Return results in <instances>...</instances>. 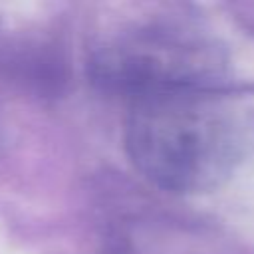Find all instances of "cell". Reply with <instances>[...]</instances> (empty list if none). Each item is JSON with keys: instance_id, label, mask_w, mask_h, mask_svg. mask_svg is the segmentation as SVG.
Returning <instances> with one entry per match:
<instances>
[{"instance_id": "6da1fadb", "label": "cell", "mask_w": 254, "mask_h": 254, "mask_svg": "<svg viewBox=\"0 0 254 254\" xmlns=\"http://www.w3.org/2000/svg\"><path fill=\"white\" fill-rule=\"evenodd\" d=\"M123 141L145 179L173 192H198L232 173L246 129L232 103L183 79L129 99Z\"/></svg>"}]
</instances>
